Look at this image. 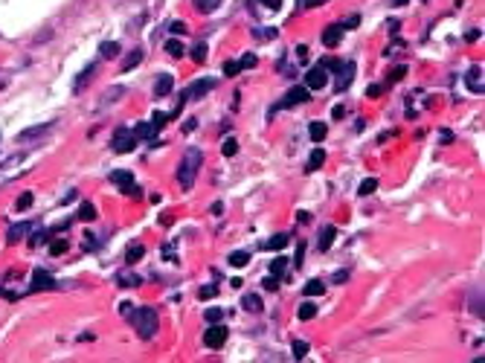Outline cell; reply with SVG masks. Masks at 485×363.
Here are the masks:
<instances>
[{"label": "cell", "instance_id": "cell-1", "mask_svg": "<svg viewBox=\"0 0 485 363\" xmlns=\"http://www.w3.org/2000/svg\"><path fill=\"white\" fill-rule=\"evenodd\" d=\"M201 163H203V154H201V148H186V154H183V160H180V166H177V183L183 186V189H192L195 186V177H198V172H201Z\"/></svg>", "mask_w": 485, "mask_h": 363}, {"label": "cell", "instance_id": "cell-2", "mask_svg": "<svg viewBox=\"0 0 485 363\" xmlns=\"http://www.w3.org/2000/svg\"><path fill=\"white\" fill-rule=\"evenodd\" d=\"M128 320L134 323V329H137V334H140L142 340H151V337H154V331H157V311H154V308L142 305V308L131 311Z\"/></svg>", "mask_w": 485, "mask_h": 363}, {"label": "cell", "instance_id": "cell-3", "mask_svg": "<svg viewBox=\"0 0 485 363\" xmlns=\"http://www.w3.org/2000/svg\"><path fill=\"white\" fill-rule=\"evenodd\" d=\"M110 145H113V151H116V154H128V151H134V148H137V134H134L128 125H119V128L113 131Z\"/></svg>", "mask_w": 485, "mask_h": 363}, {"label": "cell", "instance_id": "cell-4", "mask_svg": "<svg viewBox=\"0 0 485 363\" xmlns=\"http://www.w3.org/2000/svg\"><path fill=\"white\" fill-rule=\"evenodd\" d=\"M308 99H311V90H308V87H291V90L282 96V102H276V105L270 108V113L285 110V108H294V105H302V102H308Z\"/></svg>", "mask_w": 485, "mask_h": 363}, {"label": "cell", "instance_id": "cell-5", "mask_svg": "<svg viewBox=\"0 0 485 363\" xmlns=\"http://www.w3.org/2000/svg\"><path fill=\"white\" fill-rule=\"evenodd\" d=\"M329 84V70L323 64H314L308 73H305V87L308 90H323Z\"/></svg>", "mask_w": 485, "mask_h": 363}, {"label": "cell", "instance_id": "cell-6", "mask_svg": "<svg viewBox=\"0 0 485 363\" xmlns=\"http://www.w3.org/2000/svg\"><path fill=\"white\" fill-rule=\"evenodd\" d=\"M227 343V329L218 323H209V329L203 331V346L206 349H221Z\"/></svg>", "mask_w": 485, "mask_h": 363}, {"label": "cell", "instance_id": "cell-7", "mask_svg": "<svg viewBox=\"0 0 485 363\" xmlns=\"http://www.w3.org/2000/svg\"><path fill=\"white\" fill-rule=\"evenodd\" d=\"M355 73H358V64H355V61H343V64L337 67V81H334L337 93H340V90H349V84L355 81Z\"/></svg>", "mask_w": 485, "mask_h": 363}, {"label": "cell", "instance_id": "cell-8", "mask_svg": "<svg viewBox=\"0 0 485 363\" xmlns=\"http://www.w3.org/2000/svg\"><path fill=\"white\" fill-rule=\"evenodd\" d=\"M215 87V79H203V81H192L183 93V99H203L209 90Z\"/></svg>", "mask_w": 485, "mask_h": 363}, {"label": "cell", "instance_id": "cell-9", "mask_svg": "<svg viewBox=\"0 0 485 363\" xmlns=\"http://www.w3.org/2000/svg\"><path fill=\"white\" fill-rule=\"evenodd\" d=\"M32 230H35V224H32V221H17V224H12V227H9V233H6V241H9V244H15V241L26 238Z\"/></svg>", "mask_w": 485, "mask_h": 363}, {"label": "cell", "instance_id": "cell-10", "mask_svg": "<svg viewBox=\"0 0 485 363\" xmlns=\"http://www.w3.org/2000/svg\"><path fill=\"white\" fill-rule=\"evenodd\" d=\"M172 90H174V76H172V73H160L157 81H154V96L163 99V96H169Z\"/></svg>", "mask_w": 485, "mask_h": 363}, {"label": "cell", "instance_id": "cell-11", "mask_svg": "<svg viewBox=\"0 0 485 363\" xmlns=\"http://www.w3.org/2000/svg\"><path fill=\"white\" fill-rule=\"evenodd\" d=\"M52 288H58V282L47 270H35L32 273V291H52Z\"/></svg>", "mask_w": 485, "mask_h": 363}, {"label": "cell", "instance_id": "cell-12", "mask_svg": "<svg viewBox=\"0 0 485 363\" xmlns=\"http://www.w3.org/2000/svg\"><path fill=\"white\" fill-rule=\"evenodd\" d=\"M465 84H468V90L471 93H483V67L480 64H474L471 70H468V76H465Z\"/></svg>", "mask_w": 485, "mask_h": 363}, {"label": "cell", "instance_id": "cell-13", "mask_svg": "<svg viewBox=\"0 0 485 363\" xmlns=\"http://www.w3.org/2000/svg\"><path fill=\"white\" fill-rule=\"evenodd\" d=\"M340 35H343L340 23H331V26H326V29H323V44H326L329 49H334V47L340 44Z\"/></svg>", "mask_w": 485, "mask_h": 363}, {"label": "cell", "instance_id": "cell-14", "mask_svg": "<svg viewBox=\"0 0 485 363\" xmlns=\"http://www.w3.org/2000/svg\"><path fill=\"white\" fill-rule=\"evenodd\" d=\"M241 308L250 311V314H259V311H262V297L253 294V291H247V294L241 297Z\"/></svg>", "mask_w": 485, "mask_h": 363}, {"label": "cell", "instance_id": "cell-15", "mask_svg": "<svg viewBox=\"0 0 485 363\" xmlns=\"http://www.w3.org/2000/svg\"><path fill=\"white\" fill-rule=\"evenodd\" d=\"M47 131H52V122H44V125H32V128H26V131H20V142H26V140H32V137H44Z\"/></svg>", "mask_w": 485, "mask_h": 363}, {"label": "cell", "instance_id": "cell-16", "mask_svg": "<svg viewBox=\"0 0 485 363\" xmlns=\"http://www.w3.org/2000/svg\"><path fill=\"white\" fill-rule=\"evenodd\" d=\"M227 262H230V268H247L250 265V253L247 250H233L227 256Z\"/></svg>", "mask_w": 485, "mask_h": 363}, {"label": "cell", "instance_id": "cell-17", "mask_svg": "<svg viewBox=\"0 0 485 363\" xmlns=\"http://www.w3.org/2000/svg\"><path fill=\"white\" fill-rule=\"evenodd\" d=\"M308 134H311V140H314V142H323V140H326V134H329V128H326V122L314 119V122L308 125Z\"/></svg>", "mask_w": 485, "mask_h": 363}, {"label": "cell", "instance_id": "cell-18", "mask_svg": "<svg viewBox=\"0 0 485 363\" xmlns=\"http://www.w3.org/2000/svg\"><path fill=\"white\" fill-rule=\"evenodd\" d=\"M334 238H337V230H334V227H323V233H320V244H317V247L326 253V250L334 244Z\"/></svg>", "mask_w": 485, "mask_h": 363}, {"label": "cell", "instance_id": "cell-19", "mask_svg": "<svg viewBox=\"0 0 485 363\" xmlns=\"http://www.w3.org/2000/svg\"><path fill=\"white\" fill-rule=\"evenodd\" d=\"M323 163H326V151H323V148H314L311 157H308V163H305V169H308V172H317Z\"/></svg>", "mask_w": 485, "mask_h": 363}, {"label": "cell", "instance_id": "cell-20", "mask_svg": "<svg viewBox=\"0 0 485 363\" xmlns=\"http://www.w3.org/2000/svg\"><path fill=\"white\" fill-rule=\"evenodd\" d=\"M110 183H116V186H128V183H134V177H131V172L128 169H116V172H110Z\"/></svg>", "mask_w": 485, "mask_h": 363}, {"label": "cell", "instance_id": "cell-21", "mask_svg": "<svg viewBox=\"0 0 485 363\" xmlns=\"http://www.w3.org/2000/svg\"><path fill=\"white\" fill-rule=\"evenodd\" d=\"M326 291V282H320V279H308L305 285H302V294L305 297H320Z\"/></svg>", "mask_w": 485, "mask_h": 363}, {"label": "cell", "instance_id": "cell-22", "mask_svg": "<svg viewBox=\"0 0 485 363\" xmlns=\"http://www.w3.org/2000/svg\"><path fill=\"white\" fill-rule=\"evenodd\" d=\"M99 215H96V206L90 204V201H84L81 206H78V221H96Z\"/></svg>", "mask_w": 485, "mask_h": 363}, {"label": "cell", "instance_id": "cell-23", "mask_svg": "<svg viewBox=\"0 0 485 363\" xmlns=\"http://www.w3.org/2000/svg\"><path fill=\"white\" fill-rule=\"evenodd\" d=\"M297 317H299L302 323L314 320V317H317V305H314V302H302V305H299V311H297Z\"/></svg>", "mask_w": 485, "mask_h": 363}, {"label": "cell", "instance_id": "cell-24", "mask_svg": "<svg viewBox=\"0 0 485 363\" xmlns=\"http://www.w3.org/2000/svg\"><path fill=\"white\" fill-rule=\"evenodd\" d=\"M99 55H102V58H116V55H119V44H116V41H105V44L99 47Z\"/></svg>", "mask_w": 485, "mask_h": 363}, {"label": "cell", "instance_id": "cell-25", "mask_svg": "<svg viewBox=\"0 0 485 363\" xmlns=\"http://www.w3.org/2000/svg\"><path fill=\"white\" fill-rule=\"evenodd\" d=\"M116 285H119V288H137V285H140V276H137V273H119V276H116Z\"/></svg>", "mask_w": 485, "mask_h": 363}, {"label": "cell", "instance_id": "cell-26", "mask_svg": "<svg viewBox=\"0 0 485 363\" xmlns=\"http://www.w3.org/2000/svg\"><path fill=\"white\" fill-rule=\"evenodd\" d=\"M166 52H169L172 58H180V55H183L186 49H183V44H180L177 38H169V41H166Z\"/></svg>", "mask_w": 485, "mask_h": 363}, {"label": "cell", "instance_id": "cell-27", "mask_svg": "<svg viewBox=\"0 0 485 363\" xmlns=\"http://www.w3.org/2000/svg\"><path fill=\"white\" fill-rule=\"evenodd\" d=\"M140 61H142V49H134V52H131V55H128V58L122 61V73H128V70H134V67H137Z\"/></svg>", "mask_w": 485, "mask_h": 363}, {"label": "cell", "instance_id": "cell-28", "mask_svg": "<svg viewBox=\"0 0 485 363\" xmlns=\"http://www.w3.org/2000/svg\"><path fill=\"white\" fill-rule=\"evenodd\" d=\"M288 241H291V238H288L285 233H279V236H273L270 241H265V247H267V250H282V247H288Z\"/></svg>", "mask_w": 485, "mask_h": 363}, {"label": "cell", "instance_id": "cell-29", "mask_svg": "<svg viewBox=\"0 0 485 363\" xmlns=\"http://www.w3.org/2000/svg\"><path fill=\"white\" fill-rule=\"evenodd\" d=\"M145 256V247L142 244H131L128 247V253H125V259H128V265H134V262H140Z\"/></svg>", "mask_w": 485, "mask_h": 363}, {"label": "cell", "instance_id": "cell-30", "mask_svg": "<svg viewBox=\"0 0 485 363\" xmlns=\"http://www.w3.org/2000/svg\"><path fill=\"white\" fill-rule=\"evenodd\" d=\"M288 270V259L285 256H276L273 262H270V276H282Z\"/></svg>", "mask_w": 485, "mask_h": 363}, {"label": "cell", "instance_id": "cell-31", "mask_svg": "<svg viewBox=\"0 0 485 363\" xmlns=\"http://www.w3.org/2000/svg\"><path fill=\"white\" fill-rule=\"evenodd\" d=\"M32 201H35V195H32V192H20V198L15 201V209H17V212H23V209H29V206H32Z\"/></svg>", "mask_w": 485, "mask_h": 363}, {"label": "cell", "instance_id": "cell-32", "mask_svg": "<svg viewBox=\"0 0 485 363\" xmlns=\"http://www.w3.org/2000/svg\"><path fill=\"white\" fill-rule=\"evenodd\" d=\"M195 3V9L201 12V15H209V12H215V6L221 3V0H192Z\"/></svg>", "mask_w": 485, "mask_h": 363}, {"label": "cell", "instance_id": "cell-33", "mask_svg": "<svg viewBox=\"0 0 485 363\" xmlns=\"http://www.w3.org/2000/svg\"><path fill=\"white\" fill-rule=\"evenodd\" d=\"M291 352H294L297 361H302V358L308 355V343H305V340H294V343H291Z\"/></svg>", "mask_w": 485, "mask_h": 363}, {"label": "cell", "instance_id": "cell-34", "mask_svg": "<svg viewBox=\"0 0 485 363\" xmlns=\"http://www.w3.org/2000/svg\"><path fill=\"white\" fill-rule=\"evenodd\" d=\"M206 52H209V49H206V44H195V47H192V61L203 64V61H206Z\"/></svg>", "mask_w": 485, "mask_h": 363}, {"label": "cell", "instance_id": "cell-35", "mask_svg": "<svg viewBox=\"0 0 485 363\" xmlns=\"http://www.w3.org/2000/svg\"><path fill=\"white\" fill-rule=\"evenodd\" d=\"M134 134H137V140H142V137H154L157 131L151 128V122H140V125L134 128Z\"/></svg>", "mask_w": 485, "mask_h": 363}, {"label": "cell", "instance_id": "cell-36", "mask_svg": "<svg viewBox=\"0 0 485 363\" xmlns=\"http://www.w3.org/2000/svg\"><path fill=\"white\" fill-rule=\"evenodd\" d=\"M221 151H224V157H235V154H238V142H235L233 137H227L224 145H221Z\"/></svg>", "mask_w": 485, "mask_h": 363}, {"label": "cell", "instance_id": "cell-37", "mask_svg": "<svg viewBox=\"0 0 485 363\" xmlns=\"http://www.w3.org/2000/svg\"><path fill=\"white\" fill-rule=\"evenodd\" d=\"M375 189H378V180H375V177H366V180H363V183L358 186V192H360L363 198H366V195H372Z\"/></svg>", "mask_w": 485, "mask_h": 363}, {"label": "cell", "instance_id": "cell-38", "mask_svg": "<svg viewBox=\"0 0 485 363\" xmlns=\"http://www.w3.org/2000/svg\"><path fill=\"white\" fill-rule=\"evenodd\" d=\"M203 320H206V323H221V320H224V308H206V311H203Z\"/></svg>", "mask_w": 485, "mask_h": 363}, {"label": "cell", "instance_id": "cell-39", "mask_svg": "<svg viewBox=\"0 0 485 363\" xmlns=\"http://www.w3.org/2000/svg\"><path fill=\"white\" fill-rule=\"evenodd\" d=\"M218 297V285H203L198 291V300H215Z\"/></svg>", "mask_w": 485, "mask_h": 363}, {"label": "cell", "instance_id": "cell-40", "mask_svg": "<svg viewBox=\"0 0 485 363\" xmlns=\"http://www.w3.org/2000/svg\"><path fill=\"white\" fill-rule=\"evenodd\" d=\"M169 32H172V35H183V32H189V26H186V20H172V23H169Z\"/></svg>", "mask_w": 485, "mask_h": 363}, {"label": "cell", "instance_id": "cell-41", "mask_svg": "<svg viewBox=\"0 0 485 363\" xmlns=\"http://www.w3.org/2000/svg\"><path fill=\"white\" fill-rule=\"evenodd\" d=\"M238 73H241V64H238V61H224V76L233 79V76H238Z\"/></svg>", "mask_w": 485, "mask_h": 363}, {"label": "cell", "instance_id": "cell-42", "mask_svg": "<svg viewBox=\"0 0 485 363\" xmlns=\"http://www.w3.org/2000/svg\"><path fill=\"white\" fill-rule=\"evenodd\" d=\"M122 93H125V87H110V90L102 96V99H105L102 105H108V102H116V96H122Z\"/></svg>", "mask_w": 485, "mask_h": 363}, {"label": "cell", "instance_id": "cell-43", "mask_svg": "<svg viewBox=\"0 0 485 363\" xmlns=\"http://www.w3.org/2000/svg\"><path fill=\"white\" fill-rule=\"evenodd\" d=\"M166 119H169V113H160V110H157V113L151 116V128H154V131H160V128L166 125Z\"/></svg>", "mask_w": 485, "mask_h": 363}, {"label": "cell", "instance_id": "cell-44", "mask_svg": "<svg viewBox=\"0 0 485 363\" xmlns=\"http://www.w3.org/2000/svg\"><path fill=\"white\" fill-rule=\"evenodd\" d=\"M67 247H70V244L61 238V241H52V244H49V253H52V256H61V253H67Z\"/></svg>", "mask_w": 485, "mask_h": 363}, {"label": "cell", "instance_id": "cell-45", "mask_svg": "<svg viewBox=\"0 0 485 363\" xmlns=\"http://www.w3.org/2000/svg\"><path fill=\"white\" fill-rule=\"evenodd\" d=\"M93 70H96V64H87V67H84V70H81V76H78V79H76V90H78V87H81V81H87V76H90V73H93Z\"/></svg>", "mask_w": 485, "mask_h": 363}, {"label": "cell", "instance_id": "cell-46", "mask_svg": "<svg viewBox=\"0 0 485 363\" xmlns=\"http://www.w3.org/2000/svg\"><path fill=\"white\" fill-rule=\"evenodd\" d=\"M302 259H305V241L297 244V259H294V268H302Z\"/></svg>", "mask_w": 485, "mask_h": 363}, {"label": "cell", "instance_id": "cell-47", "mask_svg": "<svg viewBox=\"0 0 485 363\" xmlns=\"http://www.w3.org/2000/svg\"><path fill=\"white\" fill-rule=\"evenodd\" d=\"M358 23H360V15H352V17H346V20L340 23V29H355Z\"/></svg>", "mask_w": 485, "mask_h": 363}, {"label": "cell", "instance_id": "cell-48", "mask_svg": "<svg viewBox=\"0 0 485 363\" xmlns=\"http://www.w3.org/2000/svg\"><path fill=\"white\" fill-rule=\"evenodd\" d=\"M279 288V276H270L267 273V279H265V291H276Z\"/></svg>", "mask_w": 485, "mask_h": 363}, {"label": "cell", "instance_id": "cell-49", "mask_svg": "<svg viewBox=\"0 0 485 363\" xmlns=\"http://www.w3.org/2000/svg\"><path fill=\"white\" fill-rule=\"evenodd\" d=\"M238 64H241V70H244V67H256V64H259V58H256V55H244Z\"/></svg>", "mask_w": 485, "mask_h": 363}, {"label": "cell", "instance_id": "cell-50", "mask_svg": "<svg viewBox=\"0 0 485 363\" xmlns=\"http://www.w3.org/2000/svg\"><path fill=\"white\" fill-rule=\"evenodd\" d=\"M320 64H323L326 70H337V67H340V61H337V58H323Z\"/></svg>", "mask_w": 485, "mask_h": 363}, {"label": "cell", "instance_id": "cell-51", "mask_svg": "<svg viewBox=\"0 0 485 363\" xmlns=\"http://www.w3.org/2000/svg\"><path fill=\"white\" fill-rule=\"evenodd\" d=\"M404 73H407V67L401 64V67H395L392 70V76H390V81H398V79H404Z\"/></svg>", "mask_w": 485, "mask_h": 363}, {"label": "cell", "instance_id": "cell-52", "mask_svg": "<svg viewBox=\"0 0 485 363\" xmlns=\"http://www.w3.org/2000/svg\"><path fill=\"white\" fill-rule=\"evenodd\" d=\"M323 3H329V0H299V6H302V9H311V6H323Z\"/></svg>", "mask_w": 485, "mask_h": 363}, {"label": "cell", "instance_id": "cell-53", "mask_svg": "<svg viewBox=\"0 0 485 363\" xmlns=\"http://www.w3.org/2000/svg\"><path fill=\"white\" fill-rule=\"evenodd\" d=\"M256 35H259V38H276V29H273V26H270V29H259Z\"/></svg>", "mask_w": 485, "mask_h": 363}, {"label": "cell", "instance_id": "cell-54", "mask_svg": "<svg viewBox=\"0 0 485 363\" xmlns=\"http://www.w3.org/2000/svg\"><path fill=\"white\" fill-rule=\"evenodd\" d=\"M331 116H334V119H343V116H346V108H343V105H334Z\"/></svg>", "mask_w": 485, "mask_h": 363}, {"label": "cell", "instance_id": "cell-55", "mask_svg": "<svg viewBox=\"0 0 485 363\" xmlns=\"http://www.w3.org/2000/svg\"><path fill=\"white\" fill-rule=\"evenodd\" d=\"M480 35H483V29H471V32H468V35H465V41H471V44H474V41H477V38H480Z\"/></svg>", "mask_w": 485, "mask_h": 363}, {"label": "cell", "instance_id": "cell-56", "mask_svg": "<svg viewBox=\"0 0 485 363\" xmlns=\"http://www.w3.org/2000/svg\"><path fill=\"white\" fill-rule=\"evenodd\" d=\"M262 3H265L267 9H273V12H276V9H282V0H262Z\"/></svg>", "mask_w": 485, "mask_h": 363}, {"label": "cell", "instance_id": "cell-57", "mask_svg": "<svg viewBox=\"0 0 485 363\" xmlns=\"http://www.w3.org/2000/svg\"><path fill=\"white\" fill-rule=\"evenodd\" d=\"M366 93H369L372 99H375V96H381V84H369V90H366Z\"/></svg>", "mask_w": 485, "mask_h": 363}, {"label": "cell", "instance_id": "cell-58", "mask_svg": "<svg viewBox=\"0 0 485 363\" xmlns=\"http://www.w3.org/2000/svg\"><path fill=\"white\" fill-rule=\"evenodd\" d=\"M346 279H349V273H346V270H337V273H334V282H337V285H340V282H346Z\"/></svg>", "mask_w": 485, "mask_h": 363}, {"label": "cell", "instance_id": "cell-59", "mask_svg": "<svg viewBox=\"0 0 485 363\" xmlns=\"http://www.w3.org/2000/svg\"><path fill=\"white\" fill-rule=\"evenodd\" d=\"M297 55H299V61H305L308 58V47H297Z\"/></svg>", "mask_w": 485, "mask_h": 363}, {"label": "cell", "instance_id": "cell-60", "mask_svg": "<svg viewBox=\"0 0 485 363\" xmlns=\"http://www.w3.org/2000/svg\"><path fill=\"white\" fill-rule=\"evenodd\" d=\"M163 256H166V259H174V247H172V244H169V247H163Z\"/></svg>", "mask_w": 485, "mask_h": 363}, {"label": "cell", "instance_id": "cell-61", "mask_svg": "<svg viewBox=\"0 0 485 363\" xmlns=\"http://www.w3.org/2000/svg\"><path fill=\"white\" fill-rule=\"evenodd\" d=\"M401 3H407V0H392V6H401Z\"/></svg>", "mask_w": 485, "mask_h": 363}]
</instances>
